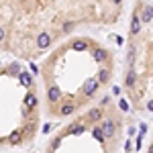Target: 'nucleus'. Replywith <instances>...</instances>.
<instances>
[{
  "label": "nucleus",
  "mask_w": 153,
  "mask_h": 153,
  "mask_svg": "<svg viewBox=\"0 0 153 153\" xmlns=\"http://www.w3.org/2000/svg\"><path fill=\"white\" fill-rule=\"evenodd\" d=\"M145 153H153V137H151V141L147 143V147H145Z\"/></svg>",
  "instance_id": "obj_6"
},
{
  "label": "nucleus",
  "mask_w": 153,
  "mask_h": 153,
  "mask_svg": "<svg viewBox=\"0 0 153 153\" xmlns=\"http://www.w3.org/2000/svg\"><path fill=\"white\" fill-rule=\"evenodd\" d=\"M123 92L137 114L153 117V4L135 2L131 8Z\"/></svg>",
  "instance_id": "obj_5"
},
{
  "label": "nucleus",
  "mask_w": 153,
  "mask_h": 153,
  "mask_svg": "<svg viewBox=\"0 0 153 153\" xmlns=\"http://www.w3.org/2000/svg\"><path fill=\"white\" fill-rule=\"evenodd\" d=\"M0 145L23 149L41 127L39 86L21 61H4L0 70Z\"/></svg>",
  "instance_id": "obj_3"
},
{
  "label": "nucleus",
  "mask_w": 153,
  "mask_h": 153,
  "mask_svg": "<svg viewBox=\"0 0 153 153\" xmlns=\"http://www.w3.org/2000/svg\"><path fill=\"white\" fill-rule=\"evenodd\" d=\"M127 117L106 96L86 112L70 118L51 137L43 153H120Z\"/></svg>",
  "instance_id": "obj_4"
},
{
  "label": "nucleus",
  "mask_w": 153,
  "mask_h": 153,
  "mask_svg": "<svg viewBox=\"0 0 153 153\" xmlns=\"http://www.w3.org/2000/svg\"><path fill=\"white\" fill-rule=\"evenodd\" d=\"M114 70V51L96 37L74 35L59 43L39 63L45 117L74 118L104 100Z\"/></svg>",
  "instance_id": "obj_1"
},
{
  "label": "nucleus",
  "mask_w": 153,
  "mask_h": 153,
  "mask_svg": "<svg viewBox=\"0 0 153 153\" xmlns=\"http://www.w3.org/2000/svg\"><path fill=\"white\" fill-rule=\"evenodd\" d=\"M123 2H0V45L16 59L45 57L84 27H108L120 21Z\"/></svg>",
  "instance_id": "obj_2"
}]
</instances>
